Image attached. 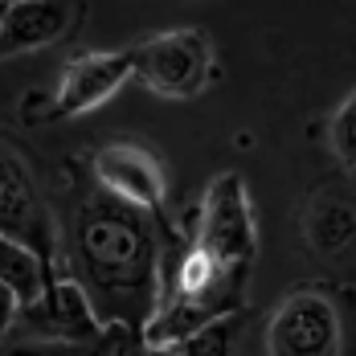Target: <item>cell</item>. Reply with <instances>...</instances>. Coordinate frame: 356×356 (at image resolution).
I'll return each instance as SVG.
<instances>
[{
  "label": "cell",
  "instance_id": "6da1fadb",
  "mask_svg": "<svg viewBox=\"0 0 356 356\" xmlns=\"http://www.w3.org/2000/svg\"><path fill=\"white\" fill-rule=\"evenodd\" d=\"M74 258L95 316L143 332L160 307V238L152 213L95 193L74 221Z\"/></svg>",
  "mask_w": 356,
  "mask_h": 356
},
{
  "label": "cell",
  "instance_id": "7a4b0ae2",
  "mask_svg": "<svg viewBox=\"0 0 356 356\" xmlns=\"http://www.w3.org/2000/svg\"><path fill=\"white\" fill-rule=\"evenodd\" d=\"M136 78L164 99H193L213 78V49L201 29H172L131 49Z\"/></svg>",
  "mask_w": 356,
  "mask_h": 356
},
{
  "label": "cell",
  "instance_id": "3957f363",
  "mask_svg": "<svg viewBox=\"0 0 356 356\" xmlns=\"http://www.w3.org/2000/svg\"><path fill=\"white\" fill-rule=\"evenodd\" d=\"M197 246L205 254H213L221 266L242 270L254 258V217H250L246 184L234 172H221L205 193L201 205V234Z\"/></svg>",
  "mask_w": 356,
  "mask_h": 356
},
{
  "label": "cell",
  "instance_id": "277c9868",
  "mask_svg": "<svg viewBox=\"0 0 356 356\" xmlns=\"http://www.w3.org/2000/svg\"><path fill=\"white\" fill-rule=\"evenodd\" d=\"M17 332L33 340H58V344L86 348L103 332V320L95 316V303L78 279H49L41 299L17 312Z\"/></svg>",
  "mask_w": 356,
  "mask_h": 356
},
{
  "label": "cell",
  "instance_id": "5b68a950",
  "mask_svg": "<svg viewBox=\"0 0 356 356\" xmlns=\"http://www.w3.org/2000/svg\"><path fill=\"white\" fill-rule=\"evenodd\" d=\"M0 238L29 246L45 262V270H54V254H58V234L49 209L41 205L37 188L29 184L25 164L0 147Z\"/></svg>",
  "mask_w": 356,
  "mask_h": 356
},
{
  "label": "cell",
  "instance_id": "8992f818",
  "mask_svg": "<svg viewBox=\"0 0 356 356\" xmlns=\"http://www.w3.org/2000/svg\"><path fill=\"white\" fill-rule=\"evenodd\" d=\"M266 348H270V356H340L336 307L316 291L291 295L270 316Z\"/></svg>",
  "mask_w": 356,
  "mask_h": 356
},
{
  "label": "cell",
  "instance_id": "52a82bcc",
  "mask_svg": "<svg viewBox=\"0 0 356 356\" xmlns=\"http://www.w3.org/2000/svg\"><path fill=\"white\" fill-rule=\"evenodd\" d=\"M238 299H242V275L229 279L225 286H217V291H209V295H168V299H160L152 320L143 323V344L147 348H177L180 340H188L205 323L234 316Z\"/></svg>",
  "mask_w": 356,
  "mask_h": 356
},
{
  "label": "cell",
  "instance_id": "ba28073f",
  "mask_svg": "<svg viewBox=\"0 0 356 356\" xmlns=\"http://www.w3.org/2000/svg\"><path fill=\"white\" fill-rule=\"evenodd\" d=\"M95 177L103 184V193L156 213V205L164 201V168L152 152H143L136 143H111L95 156Z\"/></svg>",
  "mask_w": 356,
  "mask_h": 356
},
{
  "label": "cell",
  "instance_id": "9c48e42d",
  "mask_svg": "<svg viewBox=\"0 0 356 356\" xmlns=\"http://www.w3.org/2000/svg\"><path fill=\"white\" fill-rule=\"evenodd\" d=\"M131 74H136V62H131V54H123V49H111V54H82V58H74L70 66H66V74H62V86H58L54 107H58V115H82V111L107 103Z\"/></svg>",
  "mask_w": 356,
  "mask_h": 356
},
{
  "label": "cell",
  "instance_id": "30bf717a",
  "mask_svg": "<svg viewBox=\"0 0 356 356\" xmlns=\"http://www.w3.org/2000/svg\"><path fill=\"white\" fill-rule=\"evenodd\" d=\"M70 29V4L58 0H13L0 8V58L29 54Z\"/></svg>",
  "mask_w": 356,
  "mask_h": 356
},
{
  "label": "cell",
  "instance_id": "8fae6325",
  "mask_svg": "<svg viewBox=\"0 0 356 356\" xmlns=\"http://www.w3.org/2000/svg\"><path fill=\"white\" fill-rule=\"evenodd\" d=\"M49 279H58V275H54V270H45V262H41L29 246L0 238V283L17 295V303H21V307L37 303Z\"/></svg>",
  "mask_w": 356,
  "mask_h": 356
},
{
  "label": "cell",
  "instance_id": "7c38bea8",
  "mask_svg": "<svg viewBox=\"0 0 356 356\" xmlns=\"http://www.w3.org/2000/svg\"><path fill=\"white\" fill-rule=\"evenodd\" d=\"M312 246L320 254H344L356 242V209L344 201H320L307 221Z\"/></svg>",
  "mask_w": 356,
  "mask_h": 356
},
{
  "label": "cell",
  "instance_id": "4fadbf2b",
  "mask_svg": "<svg viewBox=\"0 0 356 356\" xmlns=\"http://www.w3.org/2000/svg\"><path fill=\"white\" fill-rule=\"evenodd\" d=\"M238 332H242V316H221V320L205 323L201 332H193L188 340H180L177 353L180 356H229Z\"/></svg>",
  "mask_w": 356,
  "mask_h": 356
},
{
  "label": "cell",
  "instance_id": "5bb4252c",
  "mask_svg": "<svg viewBox=\"0 0 356 356\" xmlns=\"http://www.w3.org/2000/svg\"><path fill=\"white\" fill-rule=\"evenodd\" d=\"M82 356H147L143 332L127 323H103V332L82 348Z\"/></svg>",
  "mask_w": 356,
  "mask_h": 356
},
{
  "label": "cell",
  "instance_id": "9a60e30c",
  "mask_svg": "<svg viewBox=\"0 0 356 356\" xmlns=\"http://www.w3.org/2000/svg\"><path fill=\"white\" fill-rule=\"evenodd\" d=\"M332 147L348 168H356V95L332 119Z\"/></svg>",
  "mask_w": 356,
  "mask_h": 356
},
{
  "label": "cell",
  "instance_id": "2e32d148",
  "mask_svg": "<svg viewBox=\"0 0 356 356\" xmlns=\"http://www.w3.org/2000/svg\"><path fill=\"white\" fill-rule=\"evenodd\" d=\"M0 356H82V348L74 344H58V340H33V336H21V340H8Z\"/></svg>",
  "mask_w": 356,
  "mask_h": 356
},
{
  "label": "cell",
  "instance_id": "e0dca14e",
  "mask_svg": "<svg viewBox=\"0 0 356 356\" xmlns=\"http://www.w3.org/2000/svg\"><path fill=\"white\" fill-rule=\"evenodd\" d=\"M17 312H21L17 295H13L8 286L0 283V344H4V340H8V332L17 327Z\"/></svg>",
  "mask_w": 356,
  "mask_h": 356
},
{
  "label": "cell",
  "instance_id": "ac0fdd59",
  "mask_svg": "<svg viewBox=\"0 0 356 356\" xmlns=\"http://www.w3.org/2000/svg\"><path fill=\"white\" fill-rule=\"evenodd\" d=\"M147 356H180L177 348H147Z\"/></svg>",
  "mask_w": 356,
  "mask_h": 356
},
{
  "label": "cell",
  "instance_id": "d6986e66",
  "mask_svg": "<svg viewBox=\"0 0 356 356\" xmlns=\"http://www.w3.org/2000/svg\"><path fill=\"white\" fill-rule=\"evenodd\" d=\"M0 8H4V4H0Z\"/></svg>",
  "mask_w": 356,
  "mask_h": 356
}]
</instances>
